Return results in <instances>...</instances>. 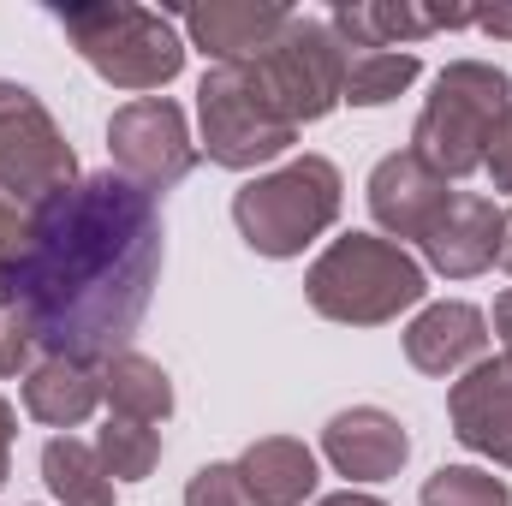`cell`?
<instances>
[{
  "label": "cell",
  "instance_id": "ffe728a7",
  "mask_svg": "<svg viewBox=\"0 0 512 506\" xmlns=\"http://www.w3.org/2000/svg\"><path fill=\"white\" fill-rule=\"evenodd\" d=\"M42 483L60 506H114V477L96 441H78V435H54L42 447Z\"/></svg>",
  "mask_w": 512,
  "mask_h": 506
},
{
  "label": "cell",
  "instance_id": "5bb4252c",
  "mask_svg": "<svg viewBox=\"0 0 512 506\" xmlns=\"http://www.w3.org/2000/svg\"><path fill=\"white\" fill-rule=\"evenodd\" d=\"M286 24H292V6H274V0H209L185 12L191 48H203L215 66H256Z\"/></svg>",
  "mask_w": 512,
  "mask_h": 506
},
{
  "label": "cell",
  "instance_id": "6da1fadb",
  "mask_svg": "<svg viewBox=\"0 0 512 506\" xmlns=\"http://www.w3.org/2000/svg\"><path fill=\"white\" fill-rule=\"evenodd\" d=\"M161 256L167 233L155 197L108 167L30 215L24 251L0 268V298L36 328L42 358L108 364L131 352Z\"/></svg>",
  "mask_w": 512,
  "mask_h": 506
},
{
  "label": "cell",
  "instance_id": "277c9868",
  "mask_svg": "<svg viewBox=\"0 0 512 506\" xmlns=\"http://www.w3.org/2000/svg\"><path fill=\"white\" fill-rule=\"evenodd\" d=\"M346 203V179L328 155H292L274 173H256L233 191V227L256 256L286 262L304 256L334 221Z\"/></svg>",
  "mask_w": 512,
  "mask_h": 506
},
{
  "label": "cell",
  "instance_id": "ac0fdd59",
  "mask_svg": "<svg viewBox=\"0 0 512 506\" xmlns=\"http://www.w3.org/2000/svg\"><path fill=\"white\" fill-rule=\"evenodd\" d=\"M233 465H239V477H245L256 506H304L316 495V483H322L316 453L304 441H292V435H262Z\"/></svg>",
  "mask_w": 512,
  "mask_h": 506
},
{
  "label": "cell",
  "instance_id": "3957f363",
  "mask_svg": "<svg viewBox=\"0 0 512 506\" xmlns=\"http://www.w3.org/2000/svg\"><path fill=\"white\" fill-rule=\"evenodd\" d=\"M429 292V268L405 245H393L382 233H346L310 262L304 274V298L316 316L340 322V328H382L399 322V310H417Z\"/></svg>",
  "mask_w": 512,
  "mask_h": 506
},
{
  "label": "cell",
  "instance_id": "52a82bcc",
  "mask_svg": "<svg viewBox=\"0 0 512 506\" xmlns=\"http://www.w3.org/2000/svg\"><path fill=\"white\" fill-rule=\"evenodd\" d=\"M346 60L352 54H346V42L334 36L328 18L292 12V24L256 60V78L274 96V108L304 131V126H316V120H328L346 102Z\"/></svg>",
  "mask_w": 512,
  "mask_h": 506
},
{
  "label": "cell",
  "instance_id": "4316f807",
  "mask_svg": "<svg viewBox=\"0 0 512 506\" xmlns=\"http://www.w3.org/2000/svg\"><path fill=\"white\" fill-rule=\"evenodd\" d=\"M489 179H495V191H512V114L501 120V131H495V143H489Z\"/></svg>",
  "mask_w": 512,
  "mask_h": 506
},
{
  "label": "cell",
  "instance_id": "9c48e42d",
  "mask_svg": "<svg viewBox=\"0 0 512 506\" xmlns=\"http://www.w3.org/2000/svg\"><path fill=\"white\" fill-rule=\"evenodd\" d=\"M197 143H191V126H185V108L173 96H137L126 108H114L108 120V161L114 173L131 179L137 191L161 197L173 191L191 167H197Z\"/></svg>",
  "mask_w": 512,
  "mask_h": 506
},
{
  "label": "cell",
  "instance_id": "7a4b0ae2",
  "mask_svg": "<svg viewBox=\"0 0 512 506\" xmlns=\"http://www.w3.org/2000/svg\"><path fill=\"white\" fill-rule=\"evenodd\" d=\"M48 18L84 54V66L102 84H114V90L149 96V90H167L185 72V36L155 6H131V0H72V6H48Z\"/></svg>",
  "mask_w": 512,
  "mask_h": 506
},
{
  "label": "cell",
  "instance_id": "484cf974",
  "mask_svg": "<svg viewBox=\"0 0 512 506\" xmlns=\"http://www.w3.org/2000/svg\"><path fill=\"white\" fill-rule=\"evenodd\" d=\"M24 239H30V209H18V203L0 191V268L24 251Z\"/></svg>",
  "mask_w": 512,
  "mask_h": 506
},
{
  "label": "cell",
  "instance_id": "30bf717a",
  "mask_svg": "<svg viewBox=\"0 0 512 506\" xmlns=\"http://www.w3.org/2000/svg\"><path fill=\"white\" fill-rule=\"evenodd\" d=\"M370 215H376V227H382V239L393 245H423V233L435 227V215L453 203V185L417 155V149H393L376 161V173H370Z\"/></svg>",
  "mask_w": 512,
  "mask_h": 506
},
{
  "label": "cell",
  "instance_id": "7c38bea8",
  "mask_svg": "<svg viewBox=\"0 0 512 506\" xmlns=\"http://www.w3.org/2000/svg\"><path fill=\"white\" fill-rule=\"evenodd\" d=\"M322 459L340 477H352V483H387L411 459V429L393 411H382V405L334 411L328 429H322Z\"/></svg>",
  "mask_w": 512,
  "mask_h": 506
},
{
  "label": "cell",
  "instance_id": "e0dca14e",
  "mask_svg": "<svg viewBox=\"0 0 512 506\" xmlns=\"http://www.w3.org/2000/svg\"><path fill=\"white\" fill-rule=\"evenodd\" d=\"M96 405H102V364L36 358V370L24 376V411L42 429H78L96 417Z\"/></svg>",
  "mask_w": 512,
  "mask_h": 506
},
{
  "label": "cell",
  "instance_id": "4fadbf2b",
  "mask_svg": "<svg viewBox=\"0 0 512 506\" xmlns=\"http://www.w3.org/2000/svg\"><path fill=\"white\" fill-rule=\"evenodd\" d=\"M423 262L447 280H477L495 268L501 251V203L483 191H453V203L435 215V227L423 233Z\"/></svg>",
  "mask_w": 512,
  "mask_h": 506
},
{
  "label": "cell",
  "instance_id": "603a6c76",
  "mask_svg": "<svg viewBox=\"0 0 512 506\" xmlns=\"http://www.w3.org/2000/svg\"><path fill=\"white\" fill-rule=\"evenodd\" d=\"M417 506H512V489L483 465H441L435 477H423Z\"/></svg>",
  "mask_w": 512,
  "mask_h": 506
},
{
  "label": "cell",
  "instance_id": "cb8c5ba5",
  "mask_svg": "<svg viewBox=\"0 0 512 506\" xmlns=\"http://www.w3.org/2000/svg\"><path fill=\"white\" fill-rule=\"evenodd\" d=\"M36 358H42V340H36V328L0 298V376H30L36 370Z\"/></svg>",
  "mask_w": 512,
  "mask_h": 506
},
{
  "label": "cell",
  "instance_id": "83f0119b",
  "mask_svg": "<svg viewBox=\"0 0 512 506\" xmlns=\"http://www.w3.org/2000/svg\"><path fill=\"white\" fill-rule=\"evenodd\" d=\"M12 441H18V411H12V399L0 393V483L12 477Z\"/></svg>",
  "mask_w": 512,
  "mask_h": 506
},
{
  "label": "cell",
  "instance_id": "9a60e30c",
  "mask_svg": "<svg viewBox=\"0 0 512 506\" xmlns=\"http://www.w3.org/2000/svg\"><path fill=\"white\" fill-rule=\"evenodd\" d=\"M405 358L423 376H465L477 358H489V316L465 298H441L423 304L405 328Z\"/></svg>",
  "mask_w": 512,
  "mask_h": 506
},
{
  "label": "cell",
  "instance_id": "ba28073f",
  "mask_svg": "<svg viewBox=\"0 0 512 506\" xmlns=\"http://www.w3.org/2000/svg\"><path fill=\"white\" fill-rule=\"evenodd\" d=\"M78 179H84L78 155H72L66 131L54 126V114L42 108V96L30 84L0 78V191L36 215Z\"/></svg>",
  "mask_w": 512,
  "mask_h": 506
},
{
  "label": "cell",
  "instance_id": "8fae6325",
  "mask_svg": "<svg viewBox=\"0 0 512 506\" xmlns=\"http://www.w3.org/2000/svg\"><path fill=\"white\" fill-rule=\"evenodd\" d=\"M447 423H453L459 447H471L489 465L512 471V364L507 358H477L447 387Z\"/></svg>",
  "mask_w": 512,
  "mask_h": 506
},
{
  "label": "cell",
  "instance_id": "1f68e13d",
  "mask_svg": "<svg viewBox=\"0 0 512 506\" xmlns=\"http://www.w3.org/2000/svg\"><path fill=\"white\" fill-rule=\"evenodd\" d=\"M477 24H483L489 36H512V12H477Z\"/></svg>",
  "mask_w": 512,
  "mask_h": 506
},
{
  "label": "cell",
  "instance_id": "44dd1931",
  "mask_svg": "<svg viewBox=\"0 0 512 506\" xmlns=\"http://www.w3.org/2000/svg\"><path fill=\"white\" fill-rule=\"evenodd\" d=\"M423 78V60L411 48H370L346 60V102L352 108H387Z\"/></svg>",
  "mask_w": 512,
  "mask_h": 506
},
{
  "label": "cell",
  "instance_id": "8992f818",
  "mask_svg": "<svg viewBox=\"0 0 512 506\" xmlns=\"http://www.w3.org/2000/svg\"><path fill=\"white\" fill-rule=\"evenodd\" d=\"M197 126H203V155L215 167H233V173H256L268 161H280L298 126L274 108V96L262 90L256 66H209L203 84H197Z\"/></svg>",
  "mask_w": 512,
  "mask_h": 506
},
{
  "label": "cell",
  "instance_id": "4dcf8cb0",
  "mask_svg": "<svg viewBox=\"0 0 512 506\" xmlns=\"http://www.w3.org/2000/svg\"><path fill=\"white\" fill-rule=\"evenodd\" d=\"M495 262H501V268L512 274V203L501 209V251H495Z\"/></svg>",
  "mask_w": 512,
  "mask_h": 506
},
{
  "label": "cell",
  "instance_id": "7402d4cb",
  "mask_svg": "<svg viewBox=\"0 0 512 506\" xmlns=\"http://www.w3.org/2000/svg\"><path fill=\"white\" fill-rule=\"evenodd\" d=\"M96 453H102V465H108L114 483H143V477H155V465H161V429L108 411V423L96 429Z\"/></svg>",
  "mask_w": 512,
  "mask_h": 506
},
{
  "label": "cell",
  "instance_id": "f1b7e54d",
  "mask_svg": "<svg viewBox=\"0 0 512 506\" xmlns=\"http://www.w3.org/2000/svg\"><path fill=\"white\" fill-rule=\"evenodd\" d=\"M495 334H501V358L512 364V286L495 298Z\"/></svg>",
  "mask_w": 512,
  "mask_h": 506
},
{
  "label": "cell",
  "instance_id": "d4e9b609",
  "mask_svg": "<svg viewBox=\"0 0 512 506\" xmlns=\"http://www.w3.org/2000/svg\"><path fill=\"white\" fill-rule=\"evenodd\" d=\"M185 506H256L251 489H245V477H239V465H203L191 483H185Z\"/></svg>",
  "mask_w": 512,
  "mask_h": 506
},
{
  "label": "cell",
  "instance_id": "5b68a950",
  "mask_svg": "<svg viewBox=\"0 0 512 506\" xmlns=\"http://www.w3.org/2000/svg\"><path fill=\"white\" fill-rule=\"evenodd\" d=\"M512 114V78L495 60H447L417 126L411 149L441 173V179H465L489 161V143L501 120Z\"/></svg>",
  "mask_w": 512,
  "mask_h": 506
},
{
  "label": "cell",
  "instance_id": "2e32d148",
  "mask_svg": "<svg viewBox=\"0 0 512 506\" xmlns=\"http://www.w3.org/2000/svg\"><path fill=\"white\" fill-rule=\"evenodd\" d=\"M328 24L346 42V54L352 48L370 54V48H405L429 30H465V24H477V12H423L405 0H352V6H334Z\"/></svg>",
  "mask_w": 512,
  "mask_h": 506
},
{
  "label": "cell",
  "instance_id": "f546056e",
  "mask_svg": "<svg viewBox=\"0 0 512 506\" xmlns=\"http://www.w3.org/2000/svg\"><path fill=\"white\" fill-rule=\"evenodd\" d=\"M316 506H387V501H376V495H358V489H340V495H322Z\"/></svg>",
  "mask_w": 512,
  "mask_h": 506
},
{
  "label": "cell",
  "instance_id": "d6986e66",
  "mask_svg": "<svg viewBox=\"0 0 512 506\" xmlns=\"http://www.w3.org/2000/svg\"><path fill=\"white\" fill-rule=\"evenodd\" d=\"M102 399L114 405V417H131V423H167L173 417V376L143 358V352H114L102 364Z\"/></svg>",
  "mask_w": 512,
  "mask_h": 506
}]
</instances>
